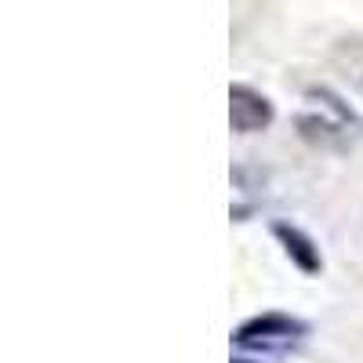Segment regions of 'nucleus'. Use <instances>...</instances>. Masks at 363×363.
<instances>
[{"mask_svg":"<svg viewBox=\"0 0 363 363\" xmlns=\"http://www.w3.org/2000/svg\"><path fill=\"white\" fill-rule=\"evenodd\" d=\"M229 120L240 135L262 131L272 124V102L247 84H233L229 87Z\"/></svg>","mask_w":363,"mask_h":363,"instance_id":"obj_2","label":"nucleus"},{"mask_svg":"<svg viewBox=\"0 0 363 363\" xmlns=\"http://www.w3.org/2000/svg\"><path fill=\"white\" fill-rule=\"evenodd\" d=\"M233 342L240 349H251V352H291L306 342V323L280 316V313H265V316L240 323Z\"/></svg>","mask_w":363,"mask_h":363,"instance_id":"obj_1","label":"nucleus"},{"mask_svg":"<svg viewBox=\"0 0 363 363\" xmlns=\"http://www.w3.org/2000/svg\"><path fill=\"white\" fill-rule=\"evenodd\" d=\"M272 233H277L280 240H284V247H287V255L306 269V272H316L320 269V251L313 247V240L301 233V229H294V225H284V222H277L272 225Z\"/></svg>","mask_w":363,"mask_h":363,"instance_id":"obj_3","label":"nucleus"},{"mask_svg":"<svg viewBox=\"0 0 363 363\" xmlns=\"http://www.w3.org/2000/svg\"><path fill=\"white\" fill-rule=\"evenodd\" d=\"M233 363H247V359H233Z\"/></svg>","mask_w":363,"mask_h":363,"instance_id":"obj_4","label":"nucleus"}]
</instances>
